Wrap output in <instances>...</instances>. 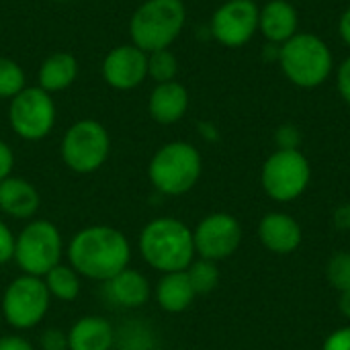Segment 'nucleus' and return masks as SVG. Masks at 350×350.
I'll return each mask as SVG.
<instances>
[{
    "instance_id": "nucleus-1",
    "label": "nucleus",
    "mask_w": 350,
    "mask_h": 350,
    "mask_svg": "<svg viewBox=\"0 0 350 350\" xmlns=\"http://www.w3.org/2000/svg\"><path fill=\"white\" fill-rule=\"evenodd\" d=\"M68 265L86 279L107 283L129 267L131 244L111 226H88L76 232L68 244Z\"/></svg>"
},
{
    "instance_id": "nucleus-17",
    "label": "nucleus",
    "mask_w": 350,
    "mask_h": 350,
    "mask_svg": "<svg viewBox=\"0 0 350 350\" xmlns=\"http://www.w3.org/2000/svg\"><path fill=\"white\" fill-rule=\"evenodd\" d=\"M187 109H189V92L176 80L156 84L148 100L150 117L160 125H172L180 121L187 115Z\"/></svg>"
},
{
    "instance_id": "nucleus-4",
    "label": "nucleus",
    "mask_w": 350,
    "mask_h": 350,
    "mask_svg": "<svg viewBox=\"0 0 350 350\" xmlns=\"http://www.w3.org/2000/svg\"><path fill=\"white\" fill-rule=\"evenodd\" d=\"M187 23L183 0H146L129 21V33L135 47L146 53L168 49Z\"/></svg>"
},
{
    "instance_id": "nucleus-23",
    "label": "nucleus",
    "mask_w": 350,
    "mask_h": 350,
    "mask_svg": "<svg viewBox=\"0 0 350 350\" xmlns=\"http://www.w3.org/2000/svg\"><path fill=\"white\" fill-rule=\"evenodd\" d=\"M187 277L197 295H207L219 285V269L213 260L207 258L193 260L187 269Z\"/></svg>"
},
{
    "instance_id": "nucleus-21",
    "label": "nucleus",
    "mask_w": 350,
    "mask_h": 350,
    "mask_svg": "<svg viewBox=\"0 0 350 350\" xmlns=\"http://www.w3.org/2000/svg\"><path fill=\"white\" fill-rule=\"evenodd\" d=\"M78 78V62L72 53L57 51L43 59L39 68V88L45 92H59L74 84Z\"/></svg>"
},
{
    "instance_id": "nucleus-36",
    "label": "nucleus",
    "mask_w": 350,
    "mask_h": 350,
    "mask_svg": "<svg viewBox=\"0 0 350 350\" xmlns=\"http://www.w3.org/2000/svg\"><path fill=\"white\" fill-rule=\"evenodd\" d=\"M338 308H340L342 316H345V318H349V320H350V289H345V291H340Z\"/></svg>"
},
{
    "instance_id": "nucleus-6",
    "label": "nucleus",
    "mask_w": 350,
    "mask_h": 350,
    "mask_svg": "<svg viewBox=\"0 0 350 350\" xmlns=\"http://www.w3.org/2000/svg\"><path fill=\"white\" fill-rule=\"evenodd\" d=\"M64 238L49 219H31L14 238L12 260L25 275L45 277L62 262Z\"/></svg>"
},
{
    "instance_id": "nucleus-13",
    "label": "nucleus",
    "mask_w": 350,
    "mask_h": 350,
    "mask_svg": "<svg viewBox=\"0 0 350 350\" xmlns=\"http://www.w3.org/2000/svg\"><path fill=\"white\" fill-rule=\"evenodd\" d=\"M103 78L117 90L137 88L148 78V53L133 43L111 49L103 62Z\"/></svg>"
},
{
    "instance_id": "nucleus-25",
    "label": "nucleus",
    "mask_w": 350,
    "mask_h": 350,
    "mask_svg": "<svg viewBox=\"0 0 350 350\" xmlns=\"http://www.w3.org/2000/svg\"><path fill=\"white\" fill-rule=\"evenodd\" d=\"M23 88H25L23 68L10 57H0V98H14Z\"/></svg>"
},
{
    "instance_id": "nucleus-30",
    "label": "nucleus",
    "mask_w": 350,
    "mask_h": 350,
    "mask_svg": "<svg viewBox=\"0 0 350 350\" xmlns=\"http://www.w3.org/2000/svg\"><path fill=\"white\" fill-rule=\"evenodd\" d=\"M322 350H350V326L330 332Z\"/></svg>"
},
{
    "instance_id": "nucleus-12",
    "label": "nucleus",
    "mask_w": 350,
    "mask_h": 350,
    "mask_svg": "<svg viewBox=\"0 0 350 350\" xmlns=\"http://www.w3.org/2000/svg\"><path fill=\"white\" fill-rule=\"evenodd\" d=\"M258 12L254 0H228L211 16V35L226 47H242L258 31Z\"/></svg>"
},
{
    "instance_id": "nucleus-35",
    "label": "nucleus",
    "mask_w": 350,
    "mask_h": 350,
    "mask_svg": "<svg viewBox=\"0 0 350 350\" xmlns=\"http://www.w3.org/2000/svg\"><path fill=\"white\" fill-rule=\"evenodd\" d=\"M338 33H340V39L350 47V6L342 12V16L338 21Z\"/></svg>"
},
{
    "instance_id": "nucleus-18",
    "label": "nucleus",
    "mask_w": 350,
    "mask_h": 350,
    "mask_svg": "<svg viewBox=\"0 0 350 350\" xmlns=\"http://www.w3.org/2000/svg\"><path fill=\"white\" fill-rule=\"evenodd\" d=\"M105 293L109 301L125 310H137L148 304L152 289L146 275L135 269H125L105 283Z\"/></svg>"
},
{
    "instance_id": "nucleus-7",
    "label": "nucleus",
    "mask_w": 350,
    "mask_h": 350,
    "mask_svg": "<svg viewBox=\"0 0 350 350\" xmlns=\"http://www.w3.org/2000/svg\"><path fill=\"white\" fill-rule=\"evenodd\" d=\"M111 137L103 123L94 119L76 121L64 135L59 154L64 164L78 174L96 172L109 158Z\"/></svg>"
},
{
    "instance_id": "nucleus-20",
    "label": "nucleus",
    "mask_w": 350,
    "mask_h": 350,
    "mask_svg": "<svg viewBox=\"0 0 350 350\" xmlns=\"http://www.w3.org/2000/svg\"><path fill=\"white\" fill-rule=\"evenodd\" d=\"M197 293L187 277V271L166 273L156 285V301L160 310L168 314H180L189 310L195 301Z\"/></svg>"
},
{
    "instance_id": "nucleus-8",
    "label": "nucleus",
    "mask_w": 350,
    "mask_h": 350,
    "mask_svg": "<svg viewBox=\"0 0 350 350\" xmlns=\"http://www.w3.org/2000/svg\"><path fill=\"white\" fill-rule=\"evenodd\" d=\"M51 295L41 277L18 275L2 295V316L14 330H31L43 322L49 312Z\"/></svg>"
},
{
    "instance_id": "nucleus-26",
    "label": "nucleus",
    "mask_w": 350,
    "mask_h": 350,
    "mask_svg": "<svg viewBox=\"0 0 350 350\" xmlns=\"http://www.w3.org/2000/svg\"><path fill=\"white\" fill-rule=\"evenodd\" d=\"M326 279L332 289H350V252H336L326 265Z\"/></svg>"
},
{
    "instance_id": "nucleus-14",
    "label": "nucleus",
    "mask_w": 350,
    "mask_h": 350,
    "mask_svg": "<svg viewBox=\"0 0 350 350\" xmlns=\"http://www.w3.org/2000/svg\"><path fill=\"white\" fill-rule=\"evenodd\" d=\"M258 238L269 252L285 256L301 246L304 232L297 219L291 217L289 213L271 211L258 224Z\"/></svg>"
},
{
    "instance_id": "nucleus-32",
    "label": "nucleus",
    "mask_w": 350,
    "mask_h": 350,
    "mask_svg": "<svg viewBox=\"0 0 350 350\" xmlns=\"http://www.w3.org/2000/svg\"><path fill=\"white\" fill-rule=\"evenodd\" d=\"M14 168V154L6 142L0 139V180L8 178Z\"/></svg>"
},
{
    "instance_id": "nucleus-31",
    "label": "nucleus",
    "mask_w": 350,
    "mask_h": 350,
    "mask_svg": "<svg viewBox=\"0 0 350 350\" xmlns=\"http://www.w3.org/2000/svg\"><path fill=\"white\" fill-rule=\"evenodd\" d=\"M336 86H338L342 100L350 105V55L347 59H342V64L336 70Z\"/></svg>"
},
{
    "instance_id": "nucleus-2",
    "label": "nucleus",
    "mask_w": 350,
    "mask_h": 350,
    "mask_svg": "<svg viewBox=\"0 0 350 350\" xmlns=\"http://www.w3.org/2000/svg\"><path fill=\"white\" fill-rule=\"evenodd\" d=\"M137 246L144 262L162 275L187 271L197 256L193 230L176 217H156L146 224Z\"/></svg>"
},
{
    "instance_id": "nucleus-22",
    "label": "nucleus",
    "mask_w": 350,
    "mask_h": 350,
    "mask_svg": "<svg viewBox=\"0 0 350 350\" xmlns=\"http://www.w3.org/2000/svg\"><path fill=\"white\" fill-rule=\"evenodd\" d=\"M49 295L59 299V301H74L80 295V275L70 267L59 262L53 267L45 277H41Z\"/></svg>"
},
{
    "instance_id": "nucleus-10",
    "label": "nucleus",
    "mask_w": 350,
    "mask_h": 350,
    "mask_svg": "<svg viewBox=\"0 0 350 350\" xmlns=\"http://www.w3.org/2000/svg\"><path fill=\"white\" fill-rule=\"evenodd\" d=\"M8 123L12 131L27 139L39 142L47 137L55 125V103L43 88H23L8 107Z\"/></svg>"
},
{
    "instance_id": "nucleus-33",
    "label": "nucleus",
    "mask_w": 350,
    "mask_h": 350,
    "mask_svg": "<svg viewBox=\"0 0 350 350\" xmlns=\"http://www.w3.org/2000/svg\"><path fill=\"white\" fill-rule=\"evenodd\" d=\"M0 350H35L33 345L18 336V334H8V336H0Z\"/></svg>"
},
{
    "instance_id": "nucleus-27",
    "label": "nucleus",
    "mask_w": 350,
    "mask_h": 350,
    "mask_svg": "<svg viewBox=\"0 0 350 350\" xmlns=\"http://www.w3.org/2000/svg\"><path fill=\"white\" fill-rule=\"evenodd\" d=\"M275 142L279 146V150H299V144H301V133L295 125L291 123H285L277 129L275 133Z\"/></svg>"
},
{
    "instance_id": "nucleus-29",
    "label": "nucleus",
    "mask_w": 350,
    "mask_h": 350,
    "mask_svg": "<svg viewBox=\"0 0 350 350\" xmlns=\"http://www.w3.org/2000/svg\"><path fill=\"white\" fill-rule=\"evenodd\" d=\"M41 349L43 350H68V332L57 328H49L41 334Z\"/></svg>"
},
{
    "instance_id": "nucleus-19",
    "label": "nucleus",
    "mask_w": 350,
    "mask_h": 350,
    "mask_svg": "<svg viewBox=\"0 0 350 350\" xmlns=\"http://www.w3.org/2000/svg\"><path fill=\"white\" fill-rule=\"evenodd\" d=\"M115 328L100 316H84L68 330V350H113Z\"/></svg>"
},
{
    "instance_id": "nucleus-5",
    "label": "nucleus",
    "mask_w": 350,
    "mask_h": 350,
    "mask_svg": "<svg viewBox=\"0 0 350 350\" xmlns=\"http://www.w3.org/2000/svg\"><path fill=\"white\" fill-rule=\"evenodd\" d=\"M201 168V154L193 144L170 142L152 156L148 176L158 193L180 197L199 183Z\"/></svg>"
},
{
    "instance_id": "nucleus-11",
    "label": "nucleus",
    "mask_w": 350,
    "mask_h": 350,
    "mask_svg": "<svg viewBox=\"0 0 350 350\" xmlns=\"http://www.w3.org/2000/svg\"><path fill=\"white\" fill-rule=\"evenodd\" d=\"M193 242L199 258L226 260L242 244V226L232 213H209L193 230Z\"/></svg>"
},
{
    "instance_id": "nucleus-16",
    "label": "nucleus",
    "mask_w": 350,
    "mask_h": 350,
    "mask_svg": "<svg viewBox=\"0 0 350 350\" xmlns=\"http://www.w3.org/2000/svg\"><path fill=\"white\" fill-rule=\"evenodd\" d=\"M41 205L39 191L33 183L21 176H8L0 180V211L14 219H31Z\"/></svg>"
},
{
    "instance_id": "nucleus-24",
    "label": "nucleus",
    "mask_w": 350,
    "mask_h": 350,
    "mask_svg": "<svg viewBox=\"0 0 350 350\" xmlns=\"http://www.w3.org/2000/svg\"><path fill=\"white\" fill-rule=\"evenodd\" d=\"M178 74V59L170 49H158L148 53V76L156 84L172 82Z\"/></svg>"
},
{
    "instance_id": "nucleus-15",
    "label": "nucleus",
    "mask_w": 350,
    "mask_h": 350,
    "mask_svg": "<svg viewBox=\"0 0 350 350\" xmlns=\"http://www.w3.org/2000/svg\"><path fill=\"white\" fill-rule=\"evenodd\" d=\"M258 31L273 45H283L299 33V14L287 0H269L258 12Z\"/></svg>"
},
{
    "instance_id": "nucleus-9",
    "label": "nucleus",
    "mask_w": 350,
    "mask_h": 350,
    "mask_svg": "<svg viewBox=\"0 0 350 350\" xmlns=\"http://www.w3.org/2000/svg\"><path fill=\"white\" fill-rule=\"evenodd\" d=\"M312 178V166L299 150H277L271 154L260 172L265 193L279 201L289 203L299 199Z\"/></svg>"
},
{
    "instance_id": "nucleus-3",
    "label": "nucleus",
    "mask_w": 350,
    "mask_h": 350,
    "mask_svg": "<svg viewBox=\"0 0 350 350\" xmlns=\"http://www.w3.org/2000/svg\"><path fill=\"white\" fill-rule=\"evenodd\" d=\"M279 66L291 84L318 88L330 78L334 57L324 39L314 33H297L279 45Z\"/></svg>"
},
{
    "instance_id": "nucleus-28",
    "label": "nucleus",
    "mask_w": 350,
    "mask_h": 350,
    "mask_svg": "<svg viewBox=\"0 0 350 350\" xmlns=\"http://www.w3.org/2000/svg\"><path fill=\"white\" fill-rule=\"evenodd\" d=\"M14 234L12 230L0 219V265H6L14 256Z\"/></svg>"
},
{
    "instance_id": "nucleus-34",
    "label": "nucleus",
    "mask_w": 350,
    "mask_h": 350,
    "mask_svg": "<svg viewBox=\"0 0 350 350\" xmlns=\"http://www.w3.org/2000/svg\"><path fill=\"white\" fill-rule=\"evenodd\" d=\"M332 224L336 230L350 232V203H342L334 209L332 213Z\"/></svg>"
}]
</instances>
